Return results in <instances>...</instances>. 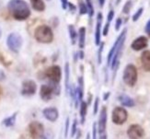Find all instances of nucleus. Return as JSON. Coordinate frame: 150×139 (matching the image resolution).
Instances as JSON below:
<instances>
[{"label":"nucleus","instance_id":"nucleus-21","mask_svg":"<svg viewBox=\"0 0 150 139\" xmlns=\"http://www.w3.org/2000/svg\"><path fill=\"white\" fill-rule=\"evenodd\" d=\"M16 115H17V113H14L12 116H10V117H8V118H6V119H5V120L3 121V123L6 125V126H12V125L15 123V121H16Z\"/></svg>","mask_w":150,"mask_h":139},{"label":"nucleus","instance_id":"nucleus-37","mask_svg":"<svg viewBox=\"0 0 150 139\" xmlns=\"http://www.w3.org/2000/svg\"><path fill=\"white\" fill-rule=\"evenodd\" d=\"M68 126H69V120L67 119V123H66V132H64V134H66V136H67V133H68Z\"/></svg>","mask_w":150,"mask_h":139},{"label":"nucleus","instance_id":"nucleus-20","mask_svg":"<svg viewBox=\"0 0 150 139\" xmlns=\"http://www.w3.org/2000/svg\"><path fill=\"white\" fill-rule=\"evenodd\" d=\"M87 109H88L87 103L82 101L81 105H80V116H81V123H85V118H86V115H87Z\"/></svg>","mask_w":150,"mask_h":139},{"label":"nucleus","instance_id":"nucleus-30","mask_svg":"<svg viewBox=\"0 0 150 139\" xmlns=\"http://www.w3.org/2000/svg\"><path fill=\"white\" fill-rule=\"evenodd\" d=\"M100 47L99 49V55H98V58H99V64L101 63V52H102V50H103V47H104V43H100Z\"/></svg>","mask_w":150,"mask_h":139},{"label":"nucleus","instance_id":"nucleus-9","mask_svg":"<svg viewBox=\"0 0 150 139\" xmlns=\"http://www.w3.org/2000/svg\"><path fill=\"white\" fill-rule=\"evenodd\" d=\"M47 78H49L51 82L53 83H59L61 80V77H62V71L61 68L58 67V65H53V67H49L46 70V73H45Z\"/></svg>","mask_w":150,"mask_h":139},{"label":"nucleus","instance_id":"nucleus-39","mask_svg":"<svg viewBox=\"0 0 150 139\" xmlns=\"http://www.w3.org/2000/svg\"><path fill=\"white\" fill-rule=\"evenodd\" d=\"M99 3H100V6L102 8V6H104V4H105V0H99Z\"/></svg>","mask_w":150,"mask_h":139},{"label":"nucleus","instance_id":"nucleus-18","mask_svg":"<svg viewBox=\"0 0 150 139\" xmlns=\"http://www.w3.org/2000/svg\"><path fill=\"white\" fill-rule=\"evenodd\" d=\"M78 43H79V47L84 48L85 46V41H86V29L84 27L80 28L79 32H78Z\"/></svg>","mask_w":150,"mask_h":139},{"label":"nucleus","instance_id":"nucleus-32","mask_svg":"<svg viewBox=\"0 0 150 139\" xmlns=\"http://www.w3.org/2000/svg\"><path fill=\"white\" fill-rule=\"evenodd\" d=\"M113 17H114V11H113V10H110V11L109 12L108 16H107V21H110H110H112Z\"/></svg>","mask_w":150,"mask_h":139},{"label":"nucleus","instance_id":"nucleus-22","mask_svg":"<svg viewBox=\"0 0 150 139\" xmlns=\"http://www.w3.org/2000/svg\"><path fill=\"white\" fill-rule=\"evenodd\" d=\"M69 34H70V38L72 40V43L73 44L75 43L76 42V30L74 28L73 25H69Z\"/></svg>","mask_w":150,"mask_h":139},{"label":"nucleus","instance_id":"nucleus-11","mask_svg":"<svg viewBox=\"0 0 150 139\" xmlns=\"http://www.w3.org/2000/svg\"><path fill=\"white\" fill-rule=\"evenodd\" d=\"M36 89H37V86L34 81L26 80L22 83V90H21L22 95H26V96L33 95L36 92Z\"/></svg>","mask_w":150,"mask_h":139},{"label":"nucleus","instance_id":"nucleus-24","mask_svg":"<svg viewBox=\"0 0 150 139\" xmlns=\"http://www.w3.org/2000/svg\"><path fill=\"white\" fill-rule=\"evenodd\" d=\"M132 1L131 0H128V1L125 3V6H123L122 9V13H125V14H128V13L130 12V10H131V8H132Z\"/></svg>","mask_w":150,"mask_h":139},{"label":"nucleus","instance_id":"nucleus-38","mask_svg":"<svg viewBox=\"0 0 150 139\" xmlns=\"http://www.w3.org/2000/svg\"><path fill=\"white\" fill-rule=\"evenodd\" d=\"M6 78V76H5V73L2 71V70H0V81H2L4 80V79Z\"/></svg>","mask_w":150,"mask_h":139},{"label":"nucleus","instance_id":"nucleus-15","mask_svg":"<svg viewBox=\"0 0 150 139\" xmlns=\"http://www.w3.org/2000/svg\"><path fill=\"white\" fill-rule=\"evenodd\" d=\"M43 115L47 120L51 122H55L58 118V111L55 108H46L43 110Z\"/></svg>","mask_w":150,"mask_h":139},{"label":"nucleus","instance_id":"nucleus-10","mask_svg":"<svg viewBox=\"0 0 150 139\" xmlns=\"http://www.w3.org/2000/svg\"><path fill=\"white\" fill-rule=\"evenodd\" d=\"M127 135L130 139H141L145 135V130L139 124H132L127 130Z\"/></svg>","mask_w":150,"mask_h":139},{"label":"nucleus","instance_id":"nucleus-14","mask_svg":"<svg viewBox=\"0 0 150 139\" xmlns=\"http://www.w3.org/2000/svg\"><path fill=\"white\" fill-rule=\"evenodd\" d=\"M101 21H102V14L99 13L97 16V25H96V32H95V43L100 45V37H101Z\"/></svg>","mask_w":150,"mask_h":139},{"label":"nucleus","instance_id":"nucleus-13","mask_svg":"<svg viewBox=\"0 0 150 139\" xmlns=\"http://www.w3.org/2000/svg\"><path fill=\"white\" fill-rule=\"evenodd\" d=\"M147 38L145 36H140L137 39H135L134 41L133 42L131 47L132 49H134V51H140L145 49L146 46H147Z\"/></svg>","mask_w":150,"mask_h":139},{"label":"nucleus","instance_id":"nucleus-1","mask_svg":"<svg viewBox=\"0 0 150 139\" xmlns=\"http://www.w3.org/2000/svg\"><path fill=\"white\" fill-rule=\"evenodd\" d=\"M126 33H127V30L125 29L119 35V37L117 38L115 41L113 46L110 49L108 58H107V65H112V69L113 72H115L119 67V62H120V57L122 55V48H123V44L125 42V38H126Z\"/></svg>","mask_w":150,"mask_h":139},{"label":"nucleus","instance_id":"nucleus-36","mask_svg":"<svg viewBox=\"0 0 150 139\" xmlns=\"http://www.w3.org/2000/svg\"><path fill=\"white\" fill-rule=\"evenodd\" d=\"M146 32L147 34L150 35V19L147 21V23L146 25Z\"/></svg>","mask_w":150,"mask_h":139},{"label":"nucleus","instance_id":"nucleus-35","mask_svg":"<svg viewBox=\"0 0 150 139\" xmlns=\"http://www.w3.org/2000/svg\"><path fill=\"white\" fill-rule=\"evenodd\" d=\"M61 4H62V9H66L68 6V2L67 0H61Z\"/></svg>","mask_w":150,"mask_h":139},{"label":"nucleus","instance_id":"nucleus-34","mask_svg":"<svg viewBox=\"0 0 150 139\" xmlns=\"http://www.w3.org/2000/svg\"><path fill=\"white\" fill-rule=\"evenodd\" d=\"M122 18H117V21H116V24H115V30H118L121 27V25H122Z\"/></svg>","mask_w":150,"mask_h":139},{"label":"nucleus","instance_id":"nucleus-3","mask_svg":"<svg viewBox=\"0 0 150 139\" xmlns=\"http://www.w3.org/2000/svg\"><path fill=\"white\" fill-rule=\"evenodd\" d=\"M35 39L38 42L42 43H50L54 40V33L51 28L46 25H42L35 30L34 32Z\"/></svg>","mask_w":150,"mask_h":139},{"label":"nucleus","instance_id":"nucleus-6","mask_svg":"<svg viewBox=\"0 0 150 139\" xmlns=\"http://www.w3.org/2000/svg\"><path fill=\"white\" fill-rule=\"evenodd\" d=\"M8 48L14 52H18L22 45V38L18 33H10L6 40Z\"/></svg>","mask_w":150,"mask_h":139},{"label":"nucleus","instance_id":"nucleus-16","mask_svg":"<svg viewBox=\"0 0 150 139\" xmlns=\"http://www.w3.org/2000/svg\"><path fill=\"white\" fill-rule=\"evenodd\" d=\"M142 65L146 71H150V51H144L141 55Z\"/></svg>","mask_w":150,"mask_h":139},{"label":"nucleus","instance_id":"nucleus-12","mask_svg":"<svg viewBox=\"0 0 150 139\" xmlns=\"http://www.w3.org/2000/svg\"><path fill=\"white\" fill-rule=\"evenodd\" d=\"M54 92H55L54 88L51 87V86H48V85H42L41 87L40 95L43 101H49L53 98V95Z\"/></svg>","mask_w":150,"mask_h":139},{"label":"nucleus","instance_id":"nucleus-27","mask_svg":"<svg viewBox=\"0 0 150 139\" xmlns=\"http://www.w3.org/2000/svg\"><path fill=\"white\" fill-rule=\"evenodd\" d=\"M79 13H80V15H84V14H86V13H88L87 5L83 2L79 3Z\"/></svg>","mask_w":150,"mask_h":139},{"label":"nucleus","instance_id":"nucleus-4","mask_svg":"<svg viewBox=\"0 0 150 139\" xmlns=\"http://www.w3.org/2000/svg\"><path fill=\"white\" fill-rule=\"evenodd\" d=\"M123 81L130 87H134L137 81V69L134 65H127L123 71Z\"/></svg>","mask_w":150,"mask_h":139},{"label":"nucleus","instance_id":"nucleus-17","mask_svg":"<svg viewBox=\"0 0 150 139\" xmlns=\"http://www.w3.org/2000/svg\"><path fill=\"white\" fill-rule=\"evenodd\" d=\"M119 101L123 106H126V107H134V100L127 95H121L119 97Z\"/></svg>","mask_w":150,"mask_h":139},{"label":"nucleus","instance_id":"nucleus-40","mask_svg":"<svg viewBox=\"0 0 150 139\" xmlns=\"http://www.w3.org/2000/svg\"><path fill=\"white\" fill-rule=\"evenodd\" d=\"M110 94V92H107V93L105 94V96H104V98H103V100H104V101H106V100H107V99L109 98Z\"/></svg>","mask_w":150,"mask_h":139},{"label":"nucleus","instance_id":"nucleus-19","mask_svg":"<svg viewBox=\"0 0 150 139\" xmlns=\"http://www.w3.org/2000/svg\"><path fill=\"white\" fill-rule=\"evenodd\" d=\"M32 8L37 11H42L45 9V5L42 0H30Z\"/></svg>","mask_w":150,"mask_h":139},{"label":"nucleus","instance_id":"nucleus-29","mask_svg":"<svg viewBox=\"0 0 150 139\" xmlns=\"http://www.w3.org/2000/svg\"><path fill=\"white\" fill-rule=\"evenodd\" d=\"M97 133H98V130H97V123H93V126H92V139H97Z\"/></svg>","mask_w":150,"mask_h":139},{"label":"nucleus","instance_id":"nucleus-43","mask_svg":"<svg viewBox=\"0 0 150 139\" xmlns=\"http://www.w3.org/2000/svg\"><path fill=\"white\" fill-rule=\"evenodd\" d=\"M0 95H1V89H0Z\"/></svg>","mask_w":150,"mask_h":139},{"label":"nucleus","instance_id":"nucleus-25","mask_svg":"<svg viewBox=\"0 0 150 139\" xmlns=\"http://www.w3.org/2000/svg\"><path fill=\"white\" fill-rule=\"evenodd\" d=\"M69 65L68 63L66 64V89H69Z\"/></svg>","mask_w":150,"mask_h":139},{"label":"nucleus","instance_id":"nucleus-26","mask_svg":"<svg viewBox=\"0 0 150 139\" xmlns=\"http://www.w3.org/2000/svg\"><path fill=\"white\" fill-rule=\"evenodd\" d=\"M143 11H144V9H143V8H140L137 11H136V12L134 13V16H133V21H138L139 18H140L141 15H142Z\"/></svg>","mask_w":150,"mask_h":139},{"label":"nucleus","instance_id":"nucleus-8","mask_svg":"<svg viewBox=\"0 0 150 139\" xmlns=\"http://www.w3.org/2000/svg\"><path fill=\"white\" fill-rule=\"evenodd\" d=\"M128 113L122 107H116L112 111V122L116 124H122L127 120Z\"/></svg>","mask_w":150,"mask_h":139},{"label":"nucleus","instance_id":"nucleus-33","mask_svg":"<svg viewBox=\"0 0 150 139\" xmlns=\"http://www.w3.org/2000/svg\"><path fill=\"white\" fill-rule=\"evenodd\" d=\"M99 98H96L95 100V104H94V114L98 112V108H99Z\"/></svg>","mask_w":150,"mask_h":139},{"label":"nucleus","instance_id":"nucleus-5","mask_svg":"<svg viewBox=\"0 0 150 139\" xmlns=\"http://www.w3.org/2000/svg\"><path fill=\"white\" fill-rule=\"evenodd\" d=\"M106 126H107V110L104 106L100 111L99 123H98V133H99V139H107V133H106Z\"/></svg>","mask_w":150,"mask_h":139},{"label":"nucleus","instance_id":"nucleus-41","mask_svg":"<svg viewBox=\"0 0 150 139\" xmlns=\"http://www.w3.org/2000/svg\"><path fill=\"white\" fill-rule=\"evenodd\" d=\"M87 139H89V135H87Z\"/></svg>","mask_w":150,"mask_h":139},{"label":"nucleus","instance_id":"nucleus-23","mask_svg":"<svg viewBox=\"0 0 150 139\" xmlns=\"http://www.w3.org/2000/svg\"><path fill=\"white\" fill-rule=\"evenodd\" d=\"M86 5L88 8V12L90 17H92L94 14V8H93V4L91 2V0H86Z\"/></svg>","mask_w":150,"mask_h":139},{"label":"nucleus","instance_id":"nucleus-31","mask_svg":"<svg viewBox=\"0 0 150 139\" xmlns=\"http://www.w3.org/2000/svg\"><path fill=\"white\" fill-rule=\"evenodd\" d=\"M76 132V120H74V123L72 124V130H71V136H74Z\"/></svg>","mask_w":150,"mask_h":139},{"label":"nucleus","instance_id":"nucleus-28","mask_svg":"<svg viewBox=\"0 0 150 139\" xmlns=\"http://www.w3.org/2000/svg\"><path fill=\"white\" fill-rule=\"evenodd\" d=\"M110 21H107L106 24H105V26H104V28H103V32H102L104 36H106V35L108 34V32H109V28H110Z\"/></svg>","mask_w":150,"mask_h":139},{"label":"nucleus","instance_id":"nucleus-42","mask_svg":"<svg viewBox=\"0 0 150 139\" xmlns=\"http://www.w3.org/2000/svg\"><path fill=\"white\" fill-rule=\"evenodd\" d=\"M0 37H1V30H0Z\"/></svg>","mask_w":150,"mask_h":139},{"label":"nucleus","instance_id":"nucleus-2","mask_svg":"<svg viewBox=\"0 0 150 139\" xmlns=\"http://www.w3.org/2000/svg\"><path fill=\"white\" fill-rule=\"evenodd\" d=\"M8 6L11 15L18 21L28 18L30 15L29 6L23 0H10Z\"/></svg>","mask_w":150,"mask_h":139},{"label":"nucleus","instance_id":"nucleus-7","mask_svg":"<svg viewBox=\"0 0 150 139\" xmlns=\"http://www.w3.org/2000/svg\"><path fill=\"white\" fill-rule=\"evenodd\" d=\"M30 135L33 139H40L42 137L44 133L43 125L39 122H32L29 125Z\"/></svg>","mask_w":150,"mask_h":139}]
</instances>
